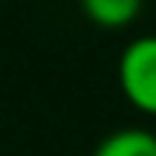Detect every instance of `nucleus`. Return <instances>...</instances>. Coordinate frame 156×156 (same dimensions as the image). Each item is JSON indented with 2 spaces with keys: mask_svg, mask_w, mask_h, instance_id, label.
<instances>
[{
  "mask_svg": "<svg viewBox=\"0 0 156 156\" xmlns=\"http://www.w3.org/2000/svg\"><path fill=\"white\" fill-rule=\"evenodd\" d=\"M81 9L95 26L122 29L136 20L142 12V0H81Z\"/></svg>",
  "mask_w": 156,
  "mask_h": 156,
  "instance_id": "obj_3",
  "label": "nucleus"
},
{
  "mask_svg": "<svg viewBox=\"0 0 156 156\" xmlns=\"http://www.w3.org/2000/svg\"><path fill=\"white\" fill-rule=\"evenodd\" d=\"M119 84L136 110L156 116V35L136 38L124 46L119 58Z\"/></svg>",
  "mask_w": 156,
  "mask_h": 156,
  "instance_id": "obj_1",
  "label": "nucleus"
},
{
  "mask_svg": "<svg viewBox=\"0 0 156 156\" xmlns=\"http://www.w3.org/2000/svg\"><path fill=\"white\" fill-rule=\"evenodd\" d=\"M93 156H156V133L142 127H124L98 142Z\"/></svg>",
  "mask_w": 156,
  "mask_h": 156,
  "instance_id": "obj_2",
  "label": "nucleus"
}]
</instances>
